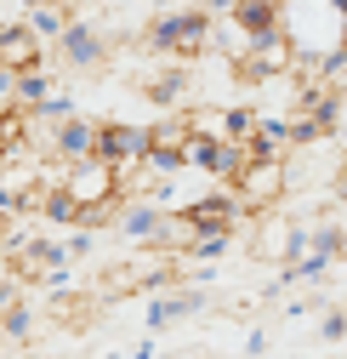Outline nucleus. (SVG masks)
Masks as SVG:
<instances>
[{
	"label": "nucleus",
	"mask_w": 347,
	"mask_h": 359,
	"mask_svg": "<svg viewBox=\"0 0 347 359\" xmlns=\"http://www.w3.org/2000/svg\"><path fill=\"white\" fill-rule=\"evenodd\" d=\"M63 251H69V257H92V251H97V234H92V229H74Z\"/></svg>",
	"instance_id": "22"
},
{
	"label": "nucleus",
	"mask_w": 347,
	"mask_h": 359,
	"mask_svg": "<svg viewBox=\"0 0 347 359\" xmlns=\"http://www.w3.org/2000/svg\"><path fill=\"white\" fill-rule=\"evenodd\" d=\"M245 353L256 359V353H268V331H250V342H245Z\"/></svg>",
	"instance_id": "23"
},
{
	"label": "nucleus",
	"mask_w": 347,
	"mask_h": 359,
	"mask_svg": "<svg viewBox=\"0 0 347 359\" xmlns=\"http://www.w3.org/2000/svg\"><path fill=\"white\" fill-rule=\"evenodd\" d=\"M125 359H154V337H143V342H137L132 353H125Z\"/></svg>",
	"instance_id": "26"
},
{
	"label": "nucleus",
	"mask_w": 347,
	"mask_h": 359,
	"mask_svg": "<svg viewBox=\"0 0 347 359\" xmlns=\"http://www.w3.org/2000/svg\"><path fill=\"white\" fill-rule=\"evenodd\" d=\"M69 18H74V12H69V0H34V6H29V29L40 34V46H46V40H57Z\"/></svg>",
	"instance_id": "15"
},
{
	"label": "nucleus",
	"mask_w": 347,
	"mask_h": 359,
	"mask_svg": "<svg viewBox=\"0 0 347 359\" xmlns=\"http://www.w3.org/2000/svg\"><path fill=\"white\" fill-rule=\"evenodd\" d=\"M341 320H347V302H341Z\"/></svg>",
	"instance_id": "28"
},
{
	"label": "nucleus",
	"mask_w": 347,
	"mask_h": 359,
	"mask_svg": "<svg viewBox=\"0 0 347 359\" xmlns=\"http://www.w3.org/2000/svg\"><path fill=\"white\" fill-rule=\"evenodd\" d=\"M194 313H205V291H199V285H194V291L165 285V291H154V302H148V313H143V325H148V337H160V331H171L177 320H194Z\"/></svg>",
	"instance_id": "8"
},
{
	"label": "nucleus",
	"mask_w": 347,
	"mask_h": 359,
	"mask_svg": "<svg viewBox=\"0 0 347 359\" xmlns=\"http://www.w3.org/2000/svg\"><path fill=\"white\" fill-rule=\"evenodd\" d=\"M183 217L194 222V234H216V229H234V234H239V229H245V211H239L234 189H216V194L183 205Z\"/></svg>",
	"instance_id": "9"
},
{
	"label": "nucleus",
	"mask_w": 347,
	"mask_h": 359,
	"mask_svg": "<svg viewBox=\"0 0 347 359\" xmlns=\"http://www.w3.org/2000/svg\"><path fill=\"white\" fill-rule=\"evenodd\" d=\"M52 92V69L34 63V69H17V109H34L40 97Z\"/></svg>",
	"instance_id": "18"
},
{
	"label": "nucleus",
	"mask_w": 347,
	"mask_h": 359,
	"mask_svg": "<svg viewBox=\"0 0 347 359\" xmlns=\"http://www.w3.org/2000/svg\"><path fill=\"white\" fill-rule=\"evenodd\" d=\"M199 6H205L211 18H228V12H234V0H199Z\"/></svg>",
	"instance_id": "25"
},
{
	"label": "nucleus",
	"mask_w": 347,
	"mask_h": 359,
	"mask_svg": "<svg viewBox=\"0 0 347 359\" xmlns=\"http://www.w3.org/2000/svg\"><path fill=\"white\" fill-rule=\"evenodd\" d=\"M234 240H239L234 229H216V234H194L188 257H194V262H216V257H228V251H234Z\"/></svg>",
	"instance_id": "19"
},
{
	"label": "nucleus",
	"mask_w": 347,
	"mask_h": 359,
	"mask_svg": "<svg viewBox=\"0 0 347 359\" xmlns=\"http://www.w3.org/2000/svg\"><path fill=\"white\" fill-rule=\"evenodd\" d=\"M92 154L108 160L114 177H132V171L143 165V154H148V126H132V120H108V126H97V149H92Z\"/></svg>",
	"instance_id": "4"
},
{
	"label": "nucleus",
	"mask_w": 347,
	"mask_h": 359,
	"mask_svg": "<svg viewBox=\"0 0 347 359\" xmlns=\"http://www.w3.org/2000/svg\"><path fill=\"white\" fill-rule=\"evenodd\" d=\"M143 92H148V103H160V109H177V103L194 92V69H188V63H165V69H154V74L143 80Z\"/></svg>",
	"instance_id": "12"
},
{
	"label": "nucleus",
	"mask_w": 347,
	"mask_h": 359,
	"mask_svg": "<svg viewBox=\"0 0 347 359\" xmlns=\"http://www.w3.org/2000/svg\"><path fill=\"white\" fill-rule=\"evenodd\" d=\"M285 183H290V165H285V160H245V171L234 177L228 189H234V200H239L245 217H262V211L279 205Z\"/></svg>",
	"instance_id": "2"
},
{
	"label": "nucleus",
	"mask_w": 347,
	"mask_h": 359,
	"mask_svg": "<svg viewBox=\"0 0 347 359\" xmlns=\"http://www.w3.org/2000/svg\"><path fill=\"white\" fill-rule=\"evenodd\" d=\"M341 337H347L341 308H325V320H319V342H341Z\"/></svg>",
	"instance_id": "21"
},
{
	"label": "nucleus",
	"mask_w": 347,
	"mask_h": 359,
	"mask_svg": "<svg viewBox=\"0 0 347 359\" xmlns=\"http://www.w3.org/2000/svg\"><path fill=\"white\" fill-rule=\"evenodd\" d=\"M92 149H97V120H85V114H74V120H63V126L52 131V154H57L63 165L92 160Z\"/></svg>",
	"instance_id": "11"
},
{
	"label": "nucleus",
	"mask_w": 347,
	"mask_h": 359,
	"mask_svg": "<svg viewBox=\"0 0 347 359\" xmlns=\"http://www.w3.org/2000/svg\"><path fill=\"white\" fill-rule=\"evenodd\" d=\"M23 359H40V353H23Z\"/></svg>",
	"instance_id": "29"
},
{
	"label": "nucleus",
	"mask_w": 347,
	"mask_h": 359,
	"mask_svg": "<svg viewBox=\"0 0 347 359\" xmlns=\"http://www.w3.org/2000/svg\"><path fill=\"white\" fill-rule=\"evenodd\" d=\"M46 63V46H40V34L29 23H0V69H34Z\"/></svg>",
	"instance_id": "10"
},
{
	"label": "nucleus",
	"mask_w": 347,
	"mask_h": 359,
	"mask_svg": "<svg viewBox=\"0 0 347 359\" xmlns=\"http://www.w3.org/2000/svg\"><path fill=\"white\" fill-rule=\"evenodd\" d=\"M336 200L347 205V154H341V165H336Z\"/></svg>",
	"instance_id": "24"
},
{
	"label": "nucleus",
	"mask_w": 347,
	"mask_h": 359,
	"mask_svg": "<svg viewBox=\"0 0 347 359\" xmlns=\"http://www.w3.org/2000/svg\"><path fill=\"white\" fill-rule=\"evenodd\" d=\"M160 222H165V211H160V205H148V200L120 205V229L132 234L137 245H154V240H160Z\"/></svg>",
	"instance_id": "13"
},
{
	"label": "nucleus",
	"mask_w": 347,
	"mask_h": 359,
	"mask_svg": "<svg viewBox=\"0 0 347 359\" xmlns=\"http://www.w3.org/2000/svg\"><path fill=\"white\" fill-rule=\"evenodd\" d=\"M34 337V308L29 302H6L0 308V342H29Z\"/></svg>",
	"instance_id": "17"
},
{
	"label": "nucleus",
	"mask_w": 347,
	"mask_h": 359,
	"mask_svg": "<svg viewBox=\"0 0 347 359\" xmlns=\"http://www.w3.org/2000/svg\"><path fill=\"white\" fill-rule=\"evenodd\" d=\"M148 52L171 57V63H194L199 52H211V12L205 6H177L148 23Z\"/></svg>",
	"instance_id": "1"
},
{
	"label": "nucleus",
	"mask_w": 347,
	"mask_h": 359,
	"mask_svg": "<svg viewBox=\"0 0 347 359\" xmlns=\"http://www.w3.org/2000/svg\"><path fill=\"white\" fill-rule=\"evenodd\" d=\"M256 120H262V114H256L250 103H234V109H222V114H216V137H228V143H245L250 131H256Z\"/></svg>",
	"instance_id": "16"
},
{
	"label": "nucleus",
	"mask_w": 347,
	"mask_h": 359,
	"mask_svg": "<svg viewBox=\"0 0 347 359\" xmlns=\"http://www.w3.org/2000/svg\"><path fill=\"white\" fill-rule=\"evenodd\" d=\"M52 46H57L63 69H85V74H92V69L108 63V40H103V29H97V23H85V18H69L63 34L52 40Z\"/></svg>",
	"instance_id": "5"
},
{
	"label": "nucleus",
	"mask_w": 347,
	"mask_h": 359,
	"mask_svg": "<svg viewBox=\"0 0 347 359\" xmlns=\"http://www.w3.org/2000/svg\"><path fill=\"white\" fill-rule=\"evenodd\" d=\"M177 268H183L177 251L143 245L132 262H125V291H165V285H177Z\"/></svg>",
	"instance_id": "7"
},
{
	"label": "nucleus",
	"mask_w": 347,
	"mask_h": 359,
	"mask_svg": "<svg viewBox=\"0 0 347 359\" xmlns=\"http://www.w3.org/2000/svg\"><path fill=\"white\" fill-rule=\"evenodd\" d=\"M228 23H234L239 34H262V29H274V23H279V0H234Z\"/></svg>",
	"instance_id": "14"
},
{
	"label": "nucleus",
	"mask_w": 347,
	"mask_h": 359,
	"mask_svg": "<svg viewBox=\"0 0 347 359\" xmlns=\"http://www.w3.org/2000/svg\"><path fill=\"white\" fill-rule=\"evenodd\" d=\"M290 57H296L290 34L274 23V29H262V34H250V46H245V57H239V74H250V80H274V74H290Z\"/></svg>",
	"instance_id": "6"
},
{
	"label": "nucleus",
	"mask_w": 347,
	"mask_h": 359,
	"mask_svg": "<svg viewBox=\"0 0 347 359\" xmlns=\"http://www.w3.org/2000/svg\"><path fill=\"white\" fill-rule=\"evenodd\" d=\"M40 217H46V222H74V217H80L63 183H46V194H40Z\"/></svg>",
	"instance_id": "20"
},
{
	"label": "nucleus",
	"mask_w": 347,
	"mask_h": 359,
	"mask_svg": "<svg viewBox=\"0 0 347 359\" xmlns=\"http://www.w3.org/2000/svg\"><path fill=\"white\" fill-rule=\"evenodd\" d=\"M336 137H341V143H347V120H341V126H336Z\"/></svg>",
	"instance_id": "27"
},
{
	"label": "nucleus",
	"mask_w": 347,
	"mask_h": 359,
	"mask_svg": "<svg viewBox=\"0 0 347 359\" xmlns=\"http://www.w3.org/2000/svg\"><path fill=\"white\" fill-rule=\"evenodd\" d=\"M63 189H69V200H74V211H92V205H108L114 194H120V177H114V165L108 160H74V165H63ZM80 222V217H74Z\"/></svg>",
	"instance_id": "3"
}]
</instances>
